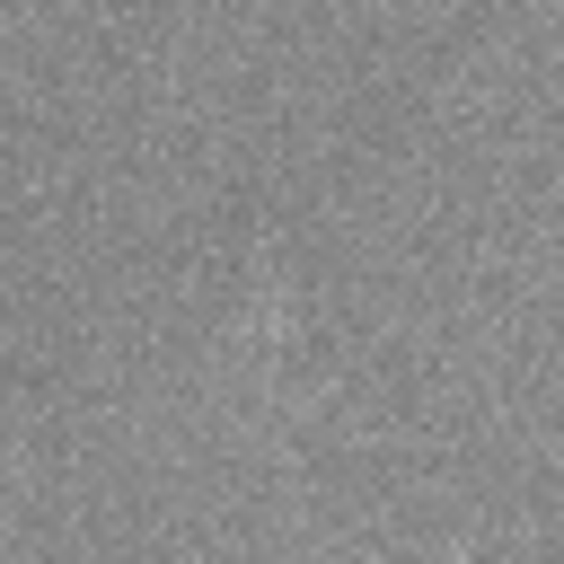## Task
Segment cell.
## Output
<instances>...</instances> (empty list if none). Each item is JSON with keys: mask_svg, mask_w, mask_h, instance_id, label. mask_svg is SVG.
Masks as SVG:
<instances>
[{"mask_svg": "<svg viewBox=\"0 0 564 564\" xmlns=\"http://www.w3.org/2000/svg\"><path fill=\"white\" fill-rule=\"evenodd\" d=\"M291 370H300V291L273 256H256L220 308V379L256 405H291Z\"/></svg>", "mask_w": 564, "mask_h": 564, "instance_id": "1", "label": "cell"}]
</instances>
